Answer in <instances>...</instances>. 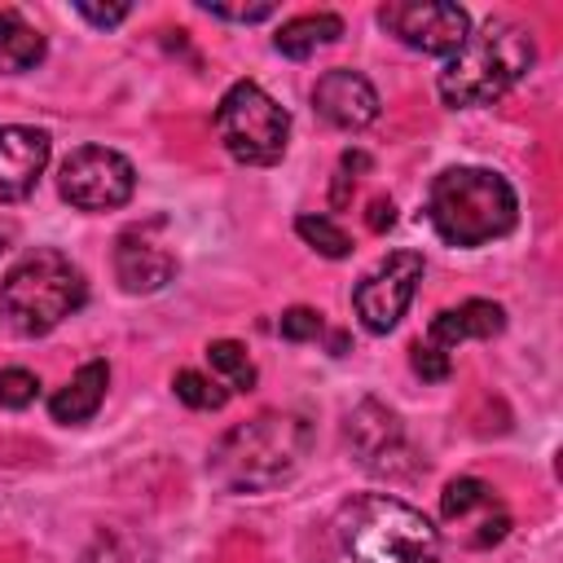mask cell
<instances>
[{"label":"cell","instance_id":"44dd1931","mask_svg":"<svg viewBox=\"0 0 563 563\" xmlns=\"http://www.w3.org/2000/svg\"><path fill=\"white\" fill-rule=\"evenodd\" d=\"M172 391H176L189 409H220V405L229 400L224 383H216V378H207V374H198V369H180V374L172 378Z\"/></svg>","mask_w":563,"mask_h":563},{"label":"cell","instance_id":"ac0fdd59","mask_svg":"<svg viewBox=\"0 0 563 563\" xmlns=\"http://www.w3.org/2000/svg\"><path fill=\"white\" fill-rule=\"evenodd\" d=\"M44 57V35L13 9H0V75L31 70Z\"/></svg>","mask_w":563,"mask_h":563},{"label":"cell","instance_id":"9c48e42d","mask_svg":"<svg viewBox=\"0 0 563 563\" xmlns=\"http://www.w3.org/2000/svg\"><path fill=\"white\" fill-rule=\"evenodd\" d=\"M378 22L387 35L400 44L431 53V57H453L462 40L471 35V18L462 4H440V0H387L378 9Z\"/></svg>","mask_w":563,"mask_h":563},{"label":"cell","instance_id":"7a4b0ae2","mask_svg":"<svg viewBox=\"0 0 563 563\" xmlns=\"http://www.w3.org/2000/svg\"><path fill=\"white\" fill-rule=\"evenodd\" d=\"M334 528L352 563H453L440 528L391 493H361L343 501Z\"/></svg>","mask_w":563,"mask_h":563},{"label":"cell","instance_id":"484cf974","mask_svg":"<svg viewBox=\"0 0 563 563\" xmlns=\"http://www.w3.org/2000/svg\"><path fill=\"white\" fill-rule=\"evenodd\" d=\"M75 13H79L84 22H92V26H119L132 9H128V4H106V9H101V4H75Z\"/></svg>","mask_w":563,"mask_h":563},{"label":"cell","instance_id":"d6986e66","mask_svg":"<svg viewBox=\"0 0 563 563\" xmlns=\"http://www.w3.org/2000/svg\"><path fill=\"white\" fill-rule=\"evenodd\" d=\"M207 361H211V369L224 378V387H233V391H251V387H255V365H251V356H246L242 343L216 339V343L207 347Z\"/></svg>","mask_w":563,"mask_h":563},{"label":"cell","instance_id":"277c9868","mask_svg":"<svg viewBox=\"0 0 563 563\" xmlns=\"http://www.w3.org/2000/svg\"><path fill=\"white\" fill-rule=\"evenodd\" d=\"M427 216L449 246H484L515 229L519 198L493 167H449L431 180Z\"/></svg>","mask_w":563,"mask_h":563},{"label":"cell","instance_id":"e0dca14e","mask_svg":"<svg viewBox=\"0 0 563 563\" xmlns=\"http://www.w3.org/2000/svg\"><path fill=\"white\" fill-rule=\"evenodd\" d=\"M339 35H343V18H339V13H303V18L282 22V31L273 35V48H277L282 57L303 62V57H312L317 48L334 44Z\"/></svg>","mask_w":563,"mask_h":563},{"label":"cell","instance_id":"9a60e30c","mask_svg":"<svg viewBox=\"0 0 563 563\" xmlns=\"http://www.w3.org/2000/svg\"><path fill=\"white\" fill-rule=\"evenodd\" d=\"M501 330H506L501 303H493V299H466V303H457V308L435 312L422 343H431V347H440V352H453V347L466 343V339H493V334H501Z\"/></svg>","mask_w":563,"mask_h":563},{"label":"cell","instance_id":"ba28073f","mask_svg":"<svg viewBox=\"0 0 563 563\" xmlns=\"http://www.w3.org/2000/svg\"><path fill=\"white\" fill-rule=\"evenodd\" d=\"M347 444L356 462L383 479H413L422 471V457L413 453L400 418L378 400H361L347 413Z\"/></svg>","mask_w":563,"mask_h":563},{"label":"cell","instance_id":"5b68a950","mask_svg":"<svg viewBox=\"0 0 563 563\" xmlns=\"http://www.w3.org/2000/svg\"><path fill=\"white\" fill-rule=\"evenodd\" d=\"M84 299H88V282L79 264H70V255L48 246L26 251L0 282V317L22 339H40L57 330L70 312L84 308Z\"/></svg>","mask_w":563,"mask_h":563},{"label":"cell","instance_id":"52a82bcc","mask_svg":"<svg viewBox=\"0 0 563 563\" xmlns=\"http://www.w3.org/2000/svg\"><path fill=\"white\" fill-rule=\"evenodd\" d=\"M57 189L79 211H114V207H123L132 198L136 172L119 150L79 145V150L66 154V163L57 172Z\"/></svg>","mask_w":563,"mask_h":563},{"label":"cell","instance_id":"30bf717a","mask_svg":"<svg viewBox=\"0 0 563 563\" xmlns=\"http://www.w3.org/2000/svg\"><path fill=\"white\" fill-rule=\"evenodd\" d=\"M418 282H422V255L418 251H391L387 260H378L352 290V308H356L361 325L369 334L396 330V321L405 317Z\"/></svg>","mask_w":563,"mask_h":563},{"label":"cell","instance_id":"7402d4cb","mask_svg":"<svg viewBox=\"0 0 563 563\" xmlns=\"http://www.w3.org/2000/svg\"><path fill=\"white\" fill-rule=\"evenodd\" d=\"M40 396V378L31 369H0V409H26L31 400Z\"/></svg>","mask_w":563,"mask_h":563},{"label":"cell","instance_id":"2e32d148","mask_svg":"<svg viewBox=\"0 0 563 563\" xmlns=\"http://www.w3.org/2000/svg\"><path fill=\"white\" fill-rule=\"evenodd\" d=\"M106 387H110V365H106V361H88V365H79V369L70 374V383L48 400L53 422H62V427L88 422V418L101 409Z\"/></svg>","mask_w":563,"mask_h":563},{"label":"cell","instance_id":"cb8c5ba5","mask_svg":"<svg viewBox=\"0 0 563 563\" xmlns=\"http://www.w3.org/2000/svg\"><path fill=\"white\" fill-rule=\"evenodd\" d=\"M413 369L427 378V383H444L449 374H453V361H449V352H440V347H431V343H413Z\"/></svg>","mask_w":563,"mask_h":563},{"label":"cell","instance_id":"8992f818","mask_svg":"<svg viewBox=\"0 0 563 563\" xmlns=\"http://www.w3.org/2000/svg\"><path fill=\"white\" fill-rule=\"evenodd\" d=\"M220 145L246 167H273L290 141V114L251 79L233 84L216 106Z\"/></svg>","mask_w":563,"mask_h":563},{"label":"cell","instance_id":"ffe728a7","mask_svg":"<svg viewBox=\"0 0 563 563\" xmlns=\"http://www.w3.org/2000/svg\"><path fill=\"white\" fill-rule=\"evenodd\" d=\"M295 233H299L312 251H321L325 260H347V255H352V238H347L334 220H325V216H299V220H295Z\"/></svg>","mask_w":563,"mask_h":563},{"label":"cell","instance_id":"7c38bea8","mask_svg":"<svg viewBox=\"0 0 563 563\" xmlns=\"http://www.w3.org/2000/svg\"><path fill=\"white\" fill-rule=\"evenodd\" d=\"M176 255L167 242L154 238V224H132L114 242V277L128 295H154L172 282Z\"/></svg>","mask_w":563,"mask_h":563},{"label":"cell","instance_id":"603a6c76","mask_svg":"<svg viewBox=\"0 0 563 563\" xmlns=\"http://www.w3.org/2000/svg\"><path fill=\"white\" fill-rule=\"evenodd\" d=\"M277 330H282V339H290V343L317 339V334H321V312H317V308H286L282 321H277Z\"/></svg>","mask_w":563,"mask_h":563},{"label":"cell","instance_id":"5bb4252c","mask_svg":"<svg viewBox=\"0 0 563 563\" xmlns=\"http://www.w3.org/2000/svg\"><path fill=\"white\" fill-rule=\"evenodd\" d=\"M48 163V132L9 123L0 128V202H22L40 185Z\"/></svg>","mask_w":563,"mask_h":563},{"label":"cell","instance_id":"8fae6325","mask_svg":"<svg viewBox=\"0 0 563 563\" xmlns=\"http://www.w3.org/2000/svg\"><path fill=\"white\" fill-rule=\"evenodd\" d=\"M440 515H444L449 523H457V528H462V541L475 545V550L497 545V541L510 532V515H506L501 497H497L484 479H475V475H457V479L444 484V493H440Z\"/></svg>","mask_w":563,"mask_h":563},{"label":"cell","instance_id":"3957f363","mask_svg":"<svg viewBox=\"0 0 563 563\" xmlns=\"http://www.w3.org/2000/svg\"><path fill=\"white\" fill-rule=\"evenodd\" d=\"M532 57H537V44H532V35L519 22L488 18L444 62L435 88H440L444 106H453V110H462V106H488V101H497L501 92H510L532 70Z\"/></svg>","mask_w":563,"mask_h":563},{"label":"cell","instance_id":"4fadbf2b","mask_svg":"<svg viewBox=\"0 0 563 563\" xmlns=\"http://www.w3.org/2000/svg\"><path fill=\"white\" fill-rule=\"evenodd\" d=\"M312 110L330 128L361 132V128H369L378 119V92H374V84L365 75H356L347 66H334L312 84Z\"/></svg>","mask_w":563,"mask_h":563},{"label":"cell","instance_id":"6da1fadb","mask_svg":"<svg viewBox=\"0 0 563 563\" xmlns=\"http://www.w3.org/2000/svg\"><path fill=\"white\" fill-rule=\"evenodd\" d=\"M312 449V427L299 413L264 409L251 422L224 431L207 457V471L229 493H264L286 484Z\"/></svg>","mask_w":563,"mask_h":563},{"label":"cell","instance_id":"4316f807","mask_svg":"<svg viewBox=\"0 0 563 563\" xmlns=\"http://www.w3.org/2000/svg\"><path fill=\"white\" fill-rule=\"evenodd\" d=\"M391 220H396L391 198H374V202H369V229H374V233H383V229H391Z\"/></svg>","mask_w":563,"mask_h":563},{"label":"cell","instance_id":"d4e9b609","mask_svg":"<svg viewBox=\"0 0 563 563\" xmlns=\"http://www.w3.org/2000/svg\"><path fill=\"white\" fill-rule=\"evenodd\" d=\"M198 9H207L211 18H224V22H264L273 18V4L260 0V4H216V0H198Z\"/></svg>","mask_w":563,"mask_h":563}]
</instances>
